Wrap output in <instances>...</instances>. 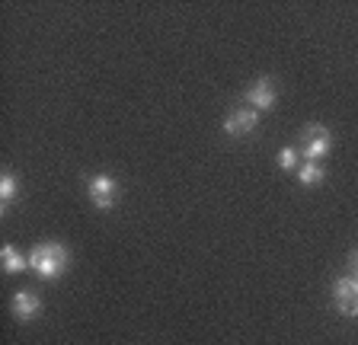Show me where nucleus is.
Segmentation results:
<instances>
[{
	"instance_id": "nucleus-1",
	"label": "nucleus",
	"mask_w": 358,
	"mask_h": 345,
	"mask_svg": "<svg viewBox=\"0 0 358 345\" xmlns=\"http://www.w3.org/2000/svg\"><path fill=\"white\" fill-rule=\"evenodd\" d=\"M71 269V249L61 240H45L29 249V272L42 281H55Z\"/></svg>"
},
{
	"instance_id": "nucleus-2",
	"label": "nucleus",
	"mask_w": 358,
	"mask_h": 345,
	"mask_svg": "<svg viewBox=\"0 0 358 345\" xmlns=\"http://www.w3.org/2000/svg\"><path fill=\"white\" fill-rule=\"evenodd\" d=\"M329 150H333V135H329L327 125H304L301 128V160L304 163H320L327 157Z\"/></svg>"
},
{
	"instance_id": "nucleus-3",
	"label": "nucleus",
	"mask_w": 358,
	"mask_h": 345,
	"mask_svg": "<svg viewBox=\"0 0 358 345\" xmlns=\"http://www.w3.org/2000/svg\"><path fill=\"white\" fill-rule=\"evenodd\" d=\"M87 196H90V202H93V208L109 211L119 202V182L112 179L109 172H99V176H93V179L87 182Z\"/></svg>"
},
{
	"instance_id": "nucleus-4",
	"label": "nucleus",
	"mask_w": 358,
	"mask_h": 345,
	"mask_svg": "<svg viewBox=\"0 0 358 345\" xmlns=\"http://www.w3.org/2000/svg\"><path fill=\"white\" fill-rule=\"evenodd\" d=\"M243 99H246V105H250V109H256L259 115L268 112V109H275V103H278L275 80H272V77H259V80H253L250 87H246Z\"/></svg>"
},
{
	"instance_id": "nucleus-5",
	"label": "nucleus",
	"mask_w": 358,
	"mask_h": 345,
	"mask_svg": "<svg viewBox=\"0 0 358 345\" xmlns=\"http://www.w3.org/2000/svg\"><path fill=\"white\" fill-rule=\"evenodd\" d=\"M256 128H259V112L250 109V105L231 109L227 119H224V135H231V138H246V135H253Z\"/></svg>"
},
{
	"instance_id": "nucleus-6",
	"label": "nucleus",
	"mask_w": 358,
	"mask_h": 345,
	"mask_svg": "<svg viewBox=\"0 0 358 345\" xmlns=\"http://www.w3.org/2000/svg\"><path fill=\"white\" fill-rule=\"evenodd\" d=\"M333 300H336V310H339V314L358 316V278H352V275L336 278Z\"/></svg>"
},
{
	"instance_id": "nucleus-7",
	"label": "nucleus",
	"mask_w": 358,
	"mask_h": 345,
	"mask_svg": "<svg viewBox=\"0 0 358 345\" xmlns=\"http://www.w3.org/2000/svg\"><path fill=\"white\" fill-rule=\"evenodd\" d=\"M10 314L20 323H32L42 314V298H38L36 291H29V288H20V291L10 298Z\"/></svg>"
},
{
	"instance_id": "nucleus-8",
	"label": "nucleus",
	"mask_w": 358,
	"mask_h": 345,
	"mask_svg": "<svg viewBox=\"0 0 358 345\" xmlns=\"http://www.w3.org/2000/svg\"><path fill=\"white\" fill-rule=\"evenodd\" d=\"M0 263H3V272H7V275H20V272L29 269V256H22L13 243H7V247L0 249Z\"/></svg>"
},
{
	"instance_id": "nucleus-9",
	"label": "nucleus",
	"mask_w": 358,
	"mask_h": 345,
	"mask_svg": "<svg viewBox=\"0 0 358 345\" xmlns=\"http://www.w3.org/2000/svg\"><path fill=\"white\" fill-rule=\"evenodd\" d=\"M323 179H327V170H323L320 163H301V170H298V182H301V186L313 189V186H320Z\"/></svg>"
},
{
	"instance_id": "nucleus-10",
	"label": "nucleus",
	"mask_w": 358,
	"mask_h": 345,
	"mask_svg": "<svg viewBox=\"0 0 358 345\" xmlns=\"http://www.w3.org/2000/svg\"><path fill=\"white\" fill-rule=\"evenodd\" d=\"M16 192H20V186H16V176H13V172H3V176H0V208L7 211L10 205H13Z\"/></svg>"
},
{
	"instance_id": "nucleus-11",
	"label": "nucleus",
	"mask_w": 358,
	"mask_h": 345,
	"mask_svg": "<svg viewBox=\"0 0 358 345\" xmlns=\"http://www.w3.org/2000/svg\"><path fill=\"white\" fill-rule=\"evenodd\" d=\"M275 160H278V166H282L285 172H298L301 163H304V160H301V154H298V147H282Z\"/></svg>"
},
{
	"instance_id": "nucleus-12",
	"label": "nucleus",
	"mask_w": 358,
	"mask_h": 345,
	"mask_svg": "<svg viewBox=\"0 0 358 345\" xmlns=\"http://www.w3.org/2000/svg\"><path fill=\"white\" fill-rule=\"evenodd\" d=\"M349 269H352V278H358V249H352V256H349Z\"/></svg>"
}]
</instances>
